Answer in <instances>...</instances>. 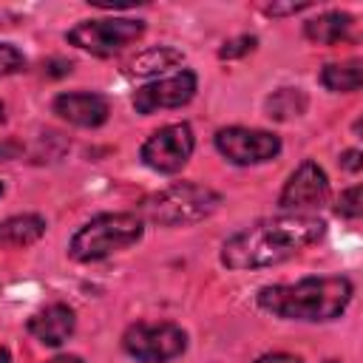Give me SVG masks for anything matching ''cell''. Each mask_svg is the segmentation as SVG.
Instances as JSON below:
<instances>
[{
	"mask_svg": "<svg viewBox=\"0 0 363 363\" xmlns=\"http://www.w3.org/2000/svg\"><path fill=\"white\" fill-rule=\"evenodd\" d=\"M326 233V221L318 216H275L250 224L221 247V264L227 269H261L289 261Z\"/></svg>",
	"mask_w": 363,
	"mask_h": 363,
	"instance_id": "cell-1",
	"label": "cell"
},
{
	"mask_svg": "<svg viewBox=\"0 0 363 363\" xmlns=\"http://www.w3.org/2000/svg\"><path fill=\"white\" fill-rule=\"evenodd\" d=\"M354 295V286L343 275H309L295 284H272L261 286L255 301L264 312L284 320H335L343 315Z\"/></svg>",
	"mask_w": 363,
	"mask_h": 363,
	"instance_id": "cell-2",
	"label": "cell"
},
{
	"mask_svg": "<svg viewBox=\"0 0 363 363\" xmlns=\"http://www.w3.org/2000/svg\"><path fill=\"white\" fill-rule=\"evenodd\" d=\"M221 204V196L196 182H176L147 199H142V213L147 221L159 227H187L207 216H213Z\"/></svg>",
	"mask_w": 363,
	"mask_h": 363,
	"instance_id": "cell-3",
	"label": "cell"
},
{
	"mask_svg": "<svg viewBox=\"0 0 363 363\" xmlns=\"http://www.w3.org/2000/svg\"><path fill=\"white\" fill-rule=\"evenodd\" d=\"M145 233V224L136 213H102L82 224L71 238V258L74 261H99L111 252H119L130 244H136Z\"/></svg>",
	"mask_w": 363,
	"mask_h": 363,
	"instance_id": "cell-4",
	"label": "cell"
},
{
	"mask_svg": "<svg viewBox=\"0 0 363 363\" xmlns=\"http://www.w3.org/2000/svg\"><path fill=\"white\" fill-rule=\"evenodd\" d=\"M142 34H145L142 20L111 17V20H82L65 34V40L77 48H85V51L96 54V57H111V54L125 51Z\"/></svg>",
	"mask_w": 363,
	"mask_h": 363,
	"instance_id": "cell-5",
	"label": "cell"
},
{
	"mask_svg": "<svg viewBox=\"0 0 363 363\" xmlns=\"http://www.w3.org/2000/svg\"><path fill=\"white\" fill-rule=\"evenodd\" d=\"M187 335L182 326L162 320V323H133L122 335V349L139 363H164L184 352Z\"/></svg>",
	"mask_w": 363,
	"mask_h": 363,
	"instance_id": "cell-6",
	"label": "cell"
},
{
	"mask_svg": "<svg viewBox=\"0 0 363 363\" xmlns=\"http://www.w3.org/2000/svg\"><path fill=\"white\" fill-rule=\"evenodd\" d=\"M196 147L193 139V128L187 122H176V125H164L156 133H150L139 150L142 162L159 173H176L187 164L190 153Z\"/></svg>",
	"mask_w": 363,
	"mask_h": 363,
	"instance_id": "cell-7",
	"label": "cell"
},
{
	"mask_svg": "<svg viewBox=\"0 0 363 363\" xmlns=\"http://www.w3.org/2000/svg\"><path fill=\"white\" fill-rule=\"evenodd\" d=\"M216 147L233 164H258L281 153V139L258 128H221L216 133Z\"/></svg>",
	"mask_w": 363,
	"mask_h": 363,
	"instance_id": "cell-8",
	"label": "cell"
},
{
	"mask_svg": "<svg viewBox=\"0 0 363 363\" xmlns=\"http://www.w3.org/2000/svg\"><path fill=\"white\" fill-rule=\"evenodd\" d=\"M196 94V74L193 71H179L173 77L156 79L150 85L136 88L133 94V108L139 113H153L162 108H182L193 99Z\"/></svg>",
	"mask_w": 363,
	"mask_h": 363,
	"instance_id": "cell-9",
	"label": "cell"
},
{
	"mask_svg": "<svg viewBox=\"0 0 363 363\" xmlns=\"http://www.w3.org/2000/svg\"><path fill=\"white\" fill-rule=\"evenodd\" d=\"M326 196H329V179H326V173L312 159H306V162H301V167L284 184V190L278 196V204L284 210L318 207V204L326 201Z\"/></svg>",
	"mask_w": 363,
	"mask_h": 363,
	"instance_id": "cell-10",
	"label": "cell"
},
{
	"mask_svg": "<svg viewBox=\"0 0 363 363\" xmlns=\"http://www.w3.org/2000/svg\"><path fill=\"white\" fill-rule=\"evenodd\" d=\"M51 108H54L57 116H62L65 122L79 125V128H99L111 113L108 99L102 94H91V91L60 94Z\"/></svg>",
	"mask_w": 363,
	"mask_h": 363,
	"instance_id": "cell-11",
	"label": "cell"
},
{
	"mask_svg": "<svg viewBox=\"0 0 363 363\" xmlns=\"http://www.w3.org/2000/svg\"><path fill=\"white\" fill-rule=\"evenodd\" d=\"M74 323H77V318H74V309L71 306L51 303V306L40 309L37 315L28 318V332L40 343H45V346H60V343H65L71 337Z\"/></svg>",
	"mask_w": 363,
	"mask_h": 363,
	"instance_id": "cell-12",
	"label": "cell"
},
{
	"mask_svg": "<svg viewBox=\"0 0 363 363\" xmlns=\"http://www.w3.org/2000/svg\"><path fill=\"white\" fill-rule=\"evenodd\" d=\"M352 26H354L352 14H346V11H326V14H318L315 20H309L303 26V34L312 43H318V45H337V43L349 40Z\"/></svg>",
	"mask_w": 363,
	"mask_h": 363,
	"instance_id": "cell-13",
	"label": "cell"
},
{
	"mask_svg": "<svg viewBox=\"0 0 363 363\" xmlns=\"http://www.w3.org/2000/svg\"><path fill=\"white\" fill-rule=\"evenodd\" d=\"M45 233V221L40 216H14L0 221V250L6 247H28L40 241Z\"/></svg>",
	"mask_w": 363,
	"mask_h": 363,
	"instance_id": "cell-14",
	"label": "cell"
},
{
	"mask_svg": "<svg viewBox=\"0 0 363 363\" xmlns=\"http://www.w3.org/2000/svg\"><path fill=\"white\" fill-rule=\"evenodd\" d=\"M184 62V54L179 48H170V45H156V48H147L145 54H139L133 62H130V74L133 77H156V74H164L167 68H176Z\"/></svg>",
	"mask_w": 363,
	"mask_h": 363,
	"instance_id": "cell-15",
	"label": "cell"
},
{
	"mask_svg": "<svg viewBox=\"0 0 363 363\" xmlns=\"http://www.w3.org/2000/svg\"><path fill=\"white\" fill-rule=\"evenodd\" d=\"M309 99L301 88H278L267 96L264 108H267V116L269 119H278V122H286V119H295L306 111Z\"/></svg>",
	"mask_w": 363,
	"mask_h": 363,
	"instance_id": "cell-16",
	"label": "cell"
},
{
	"mask_svg": "<svg viewBox=\"0 0 363 363\" xmlns=\"http://www.w3.org/2000/svg\"><path fill=\"white\" fill-rule=\"evenodd\" d=\"M320 82L329 91L337 94H352L360 88L363 74H360V60H349V62H329L320 71Z\"/></svg>",
	"mask_w": 363,
	"mask_h": 363,
	"instance_id": "cell-17",
	"label": "cell"
},
{
	"mask_svg": "<svg viewBox=\"0 0 363 363\" xmlns=\"http://www.w3.org/2000/svg\"><path fill=\"white\" fill-rule=\"evenodd\" d=\"M26 68V57L20 48H14L11 43H0V77L17 74Z\"/></svg>",
	"mask_w": 363,
	"mask_h": 363,
	"instance_id": "cell-18",
	"label": "cell"
},
{
	"mask_svg": "<svg viewBox=\"0 0 363 363\" xmlns=\"http://www.w3.org/2000/svg\"><path fill=\"white\" fill-rule=\"evenodd\" d=\"M335 213L343 216V218H360V213H363V204H360V184H354V187H349L346 193H340Z\"/></svg>",
	"mask_w": 363,
	"mask_h": 363,
	"instance_id": "cell-19",
	"label": "cell"
},
{
	"mask_svg": "<svg viewBox=\"0 0 363 363\" xmlns=\"http://www.w3.org/2000/svg\"><path fill=\"white\" fill-rule=\"evenodd\" d=\"M252 48H255V37L244 34V37H235V40L224 43V45L218 48V57H221V60H233V57H241V54H247V51H252Z\"/></svg>",
	"mask_w": 363,
	"mask_h": 363,
	"instance_id": "cell-20",
	"label": "cell"
},
{
	"mask_svg": "<svg viewBox=\"0 0 363 363\" xmlns=\"http://www.w3.org/2000/svg\"><path fill=\"white\" fill-rule=\"evenodd\" d=\"M303 9H309V3H286V6L269 3V6H264V11L272 14V17H281V14H298V11H303Z\"/></svg>",
	"mask_w": 363,
	"mask_h": 363,
	"instance_id": "cell-21",
	"label": "cell"
},
{
	"mask_svg": "<svg viewBox=\"0 0 363 363\" xmlns=\"http://www.w3.org/2000/svg\"><path fill=\"white\" fill-rule=\"evenodd\" d=\"M340 167H346L349 173H357L363 167V159H360V150H346L340 156Z\"/></svg>",
	"mask_w": 363,
	"mask_h": 363,
	"instance_id": "cell-22",
	"label": "cell"
},
{
	"mask_svg": "<svg viewBox=\"0 0 363 363\" xmlns=\"http://www.w3.org/2000/svg\"><path fill=\"white\" fill-rule=\"evenodd\" d=\"M255 363H301V357L286 354V352H275V354H264V357H258Z\"/></svg>",
	"mask_w": 363,
	"mask_h": 363,
	"instance_id": "cell-23",
	"label": "cell"
},
{
	"mask_svg": "<svg viewBox=\"0 0 363 363\" xmlns=\"http://www.w3.org/2000/svg\"><path fill=\"white\" fill-rule=\"evenodd\" d=\"M48 363H82V357H77V354H60V357H54Z\"/></svg>",
	"mask_w": 363,
	"mask_h": 363,
	"instance_id": "cell-24",
	"label": "cell"
},
{
	"mask_svg": "<svg viewBox=\"0 0 363 363\" xmlns=\"http://www.w3.org/2000/svg\"><path fill=\"white\" fill-rule=\"evenodd\" d=\"M0 363H11V354H9V349H3V346H0Z\"/></svg>",
	"mask_w": 363,
	"mask_h": 363,
	"instance_id": "cell-25",
	"label": "cell"
},
{
	"mask_svg": "<svg viewBox=\"0 0 363 363\" xmlns=\"http://www.w3.org/2000/svg\"><path fill=\"white\" fill-rule=\"evenodd\" d=\"M3 119H6V113H3V105H0V122H3Z\"/></svg>",
	"mask_w": 363,
	"mask_h": 363,
	"instance_id": "cell-26",
	"label": "cell"
},
{
	"mask_svg": "<svg viewBox=\"0 0 363 363\" xmlns=\"http://www.w3.org/2000/svg\"><path fill=\"white\" fill-rule=\"evenodd\" d=\"M326 363H340V360H326Z\"/></svg>",
	"mask_w": 363,
	"mask_h": 363,
	"instance_id": "cell-27",
	"label": "cell"
},
{
	"mask_svg": "<svg viewBox=\"0 0 363 363\" xmlns=\"http://www.w3.org/2000/svg\"><path fill=\"white\" fill-rule=\"evenodd\" d=\"M0 196H3V182H0Z\"/></svg>",
	"mask_w": 363,
	"mask_h": 363,
	"instance_id": "cell-28",
	"label": "cell"
}]
</instances>
